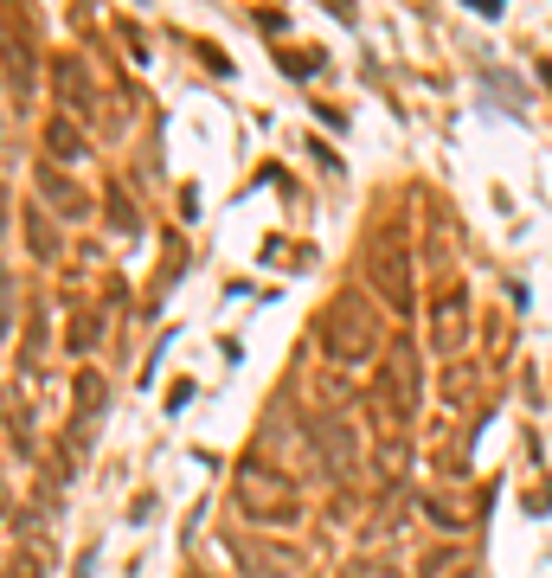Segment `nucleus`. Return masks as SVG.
<instances>
[{"label": "nucleus", "instance_id": "7ed1b4c3", "mask_svg": "<svg viewBox=\"0 0 552 578\" xmlns=\"http://www.w3.org/2000/svg\"><path fill=\"white\" fill-rule=\"evenodd\" d=\"M379 283H386V296L398 302V309L411 302V296H405V270H398V264H379Z\"/></svg>", "mask_w": 552, "mask_h": 578}, {"label": "nucleus", "instance_id": "f03ea898", "mask_svg": "<svg viewBox=\"0 0 552 578\" xmlns=\"http://www.w3.org/2000/svg\"><path fill=\"white\" fill-rule=\"evenodd\" d=\"M379 405H386V418H405L411 412V373H405V360H392V367L379 373Z\"/></svg>", "mask_w": 552, "mask_h": 578}, {"label": "nucleus", "instance_id": "f257e3e1", "mask_svg": "<svg viewBox=\"0 0 552 578\" xmlns=\"http://www.w3.org/2000/svg\"><path fill=\"white\" fill-rule=\"evenodd\" d=\"M373 341H379V328H373V315L360 309V296H341L328 309V322H321V347H328V360H341V367L366 360Z\"/></svg>", "mask_w": 552, "mask_h": 578}, {"label": "nucleus", "instance_id": "20e7f679", "mask_svg": "<svg viewBox=\"0 0 552 578\" xmlns=\"http://www.w3.org/2000/svg\"><path fill=\"white\" fill-rule=\"evenodd\" d=\"M7 302H13V296H7V283H0V328H7Z\"/></svg>", "mask_w": 552, "mask_h": 578}]
</instances>
